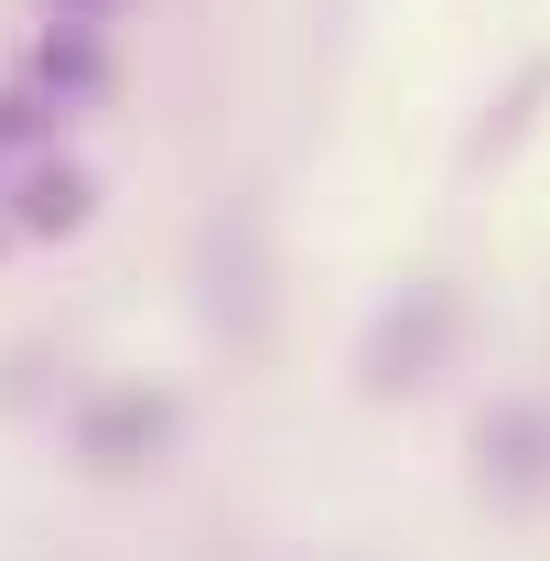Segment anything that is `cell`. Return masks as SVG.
I'll return each instance as SVG.
<instances>
[{"mask_svg":"<svg viewBox=\"0 0 550 561\" xmlns=\"http://www.w3.org/2000/svg\"><path fill=\"white\" fill-rule=\"evenodd\" d=\"M11 216H22V227H76V216H87V173H76V162H33Z\"/></svg>","mask_w":550,"mask_h":561,"instance_id":"1","label":"cell"}]
</instances>
